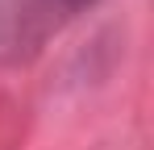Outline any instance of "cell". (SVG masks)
<instances>
[{"mask_svg": "<svg viewBox=\"0 0 154 150\" xmlns=\"http://www.w3.org/2000/svg\"><path fill=\"white\" fill-rule=\"evenodd\" d=\"M83 4L88 0H0V46L21 54L67 17H75Z\"/></svg>", "mask_w": 154, "mask_h": 150, "instance_id": "obj_1", "label": "cell"}]
</instances>
